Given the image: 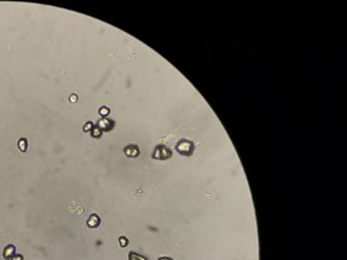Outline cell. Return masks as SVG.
Here are the masks:
<instances>
[{
    "label": "cell",
    "instance_id": "ba28073f",
    "mask_svg": "<svg viewBox=\"0 0 347 260\" xmlns=\"http://www.w3.org/2000/svg\"><path fill=\"white\" fill-rule=\"evenodd\" d=\"M90 132H91V137L94 138V139H98V138H101L102 134H103V131H102L97 126H94L93 128L91 129Z\"/></svg>",
    "mask_w": 347,
    "mask_h": 260
},
{
    "label": "cell",
    "instance_id": "9a60e30c",
    "mask_svg": "<svg viewBox=\"0 0 347 260\" xmlns=\"http://www.w3.org/2000/svg\"><path fill=\"white\" fill-rule=\"evenodd\" d=\"M158 260H173V259L170 258V257H160V258H158Z\"/></svg>",
    "mask_w": 347,
    "mask_h": 260
},
{
    "label": "cell",
    "instance_id": "6da1fadb",
    "mask_svg": "<svg viewBox=\"0 0 347 260\" xmlns=\"http://www.w3.org/2000/svg\"><path fill=\"white\" fill-rule=\"evenodd\" d=\"M175 149L177 150V153L182 156H191L193 154V150H195V144L193 142L186 139H182L177 142V144L175 146Z\"/></svg>",
    "mask_w": 347,
    "mask_h": 260
},
{
    "label": "cell",
    "instance_id": "52a82bcc",
    "mask_svg": "<svg viewBox=\"0 0 347 260\" xmlns=\"http://www.w3.org/2000/svg\"><path fill=\"white\" fill-rule=\"evenodd\" d=\"M128 260H147V258L142 255H139L136 252H129V254H128Z\"/></svg>",
    "mask_w": 347,
    "mask_h": 260
},
{
    "label": "cell",
    "instance_id": "7a4b0ae2",
    "mask_svg": "<svg viewBox=\"0 0 347 260\" xmlns=\"http://www.w3.org/2000/svg\"><path fill=\"white\" fill-rule=\"evenodd\" d=\"M152 157L156 160H168L172 157V150L165 145H157L153 151Z\"/></svg>",
    "mask_w": 347,
    "mask_h": 260
},
{
    "label": "cell",
    "instance_id": "9c48e42d",
    "mask_svg": "<svg viewBox=\"0 0 347 260\" xmlns=\"http://www.w3.org/2000/svg\"><path fill=\"white\" fill-rule=\"evenodd\" d=\"M27 146H28V143H27V140L25 138H23V139H20L18 141V147H19V149L23 151V153H25L27 150Z\"/></svg>",
    "mask_w": 347,
    "mask_h": 260
},
{
    "label": "cell",
    "instance_id": "8992f818",
    "mask_svg": "<svg viewBox=\"0 0 347 260\" xmlns=\"http://www.w3.org/2000/svg\"><path fill=\"white\" fill-rule=\"evenodd\" d=\"M16 255L15 254V246L13 244H9L5 246L3 250V257L5 259H12Z\"/></svg>",
    "mask_w": 347,
    "mask_h": 260
},
{
    "label": "cell",
    "instance_id": "3957f363",
    "mask_svg": "<svg viewBox=\"0 0 347 260\" xmlns=\"http://www.w3.org/2000/svg\"><path fill=\"white\" fill-rule=\"evenodd\" d=\"M96 126H97L103 132L110 131V130H112L114 128V121L110 120L108 117H103L97 122V125Z\"/></svg>",
    "mask_w": 347,
    "mask_h": 260
},
{
    "label": "cell",
    "instance_id": "7c38bea8",
    "mask_svg": "<svg viewBox=\"0 0 347 260\" xmlns=\"http://www.w3.org/2000/svg\"><path fill=\"white\" fill-rule=\"evenodd\" d=\"M94 127V124L92 123V122H87L85 123V125L83 126V131H91V129H92Z\"/></svg>",
    "mask_w": 347,
    "mask_h": 260
},
{
    "label": "cell",
    "instance_id": "8fae6325",
    "mask_svg": "<svg viewBox=\"0 0 347 260\" xmlns=\"http://www.w3.org/2000/svg\"><path fill=\"white\" fill-rule=\"evenodd\" d=\"M119 243H120V246L121 247H126V246L128 245V239L126 237H124V236H122V237L119 238Z\"/></svg>",
    "mask_w": 347,
    "mask_h": 260
},
{
    "label": "cell",
    "instance_id": "30bf717a",
    "mask_svg": "<svg viewBox=\"0 0 347 260\" xmlns=\"http://www.w3.org/2000/svg\"><path fill=\"white\" fill-rule=\"evenodd\" d=\"M98 112H99V114L103 116V117H107V116L109 115V113H110V109L109 108H107V107H102L101 109L98 110Z\"/></svg>",
    "mask_w": 347,
    "mask_h": 260
},
{
    "label": "cell",
    "instance_id": "4fadbf2b",
    "mask_svg": "<svg viewBox=\"0 0 347 260\" xmlns=\"http://www.w3.org/2000/svg\"><path fill=\"white\" fill-rule=\"evenodd\" d=\"M69 100H71V102H76L78 100V96L76 94H72L71 97H69Z\"/></svg>",
    "mask_w": 347,
    "mask_h": 260
},
{
    "label": "cell",
    "instance_id": "5bb4252c",
    "mask_svg": "<svg viewBox=\"0 0 347 260\" xmlns=\"http://www.w3.org/2000/svg\"><path fill=\"white\" fill-rule=\"evenodd\" d=\"M12 260H24V257L21 256V255H15L12 258Z\"/></svg>",
    "mask_w": 347,
    "mask_h": 260
},
{
    "label": "cell",
    "instance_id": "277c9868",
    "mask_svg": "<svg viewBox=\"0 0 347 260\" xmlns=\"http://www.w3.org/2000/svg\"><path fill=\"white\" fill-rule=\"evenodd\" d=\"M124 154L127 157H129V158H136V157H138L140 155V149L137 145L130 144V145H127L124 148Z\"/></svg>",
    "mask_w": 347,
    "mask_h": 260
},
{
    "label": "cell",
    "instance_id": "5b68a950",
    "mask_svg": "<svg viewBox=\"0 0 347 260\" xmlns=\"http://www.w3.org/2000/svg\"><path fill=\"white\" fill-rule=\"evenodd\" d=\"M99 224H101V219H99V216L97 214H95V213L91 214L90 218H89L87 221V225L90 227V228H96V227H98Z\"/></svg>",
    "mask_w": 347,
    "mask_h": 260
}]
</instances>
